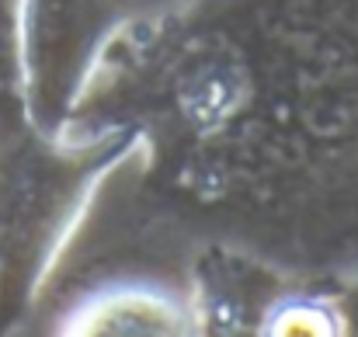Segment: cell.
<instances>
[{
  "label": "cell",
  "instance_id": "2",
  "mask_svg": "<svg viewBox=\"0 0 358 337\" xmlns=\"http://www.w3.org/2000/svg\"><path fill=\"white\" fill-rule=\"evenodd\" d=\"M257 331L271 337H341L345 317L327 296L292 292L268 306Z\"/></svg>",
  "mask_w": 358,
  "mask_h": 337
},
{
  "label": "cell",
  "instance_id": "1",
  "mask_svg": "<svg viewBox=\"0 0 358 337\" xmlns=\"http://www.w3.org/2000/svg\"><path fill=\"white\" fill-rule=\"evenodd\" d=\"M195 324L188 299L153 278H119L84 292L63 317L59 334L80 337H178Z\"/></svg>",
  "mask_w": 358,
  "mask_h": 337
},
{
  "label": "cell",
  "instance_id": "3",
  "mask_svg": "<svg viewBox=\"0 0 358 337\" xmlns=\"http://www.w3.org/2000/svg\"><path fill=\"white\" fill-rule=\"evenodd\" d=\"M7 24H10V17H7V0H0V52H3V42H7Z\"/></svg>",
  "mask_w": 358,
  "mask_h": 337
}]
</instances>
